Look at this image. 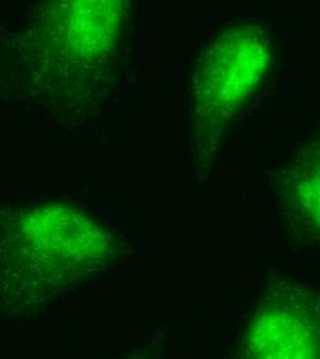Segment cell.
Wrapping results in <instances>:
<instances>
[{
  "label": "cell",
  "mask_w": 320,
  "mask_h": 359,
  "mask_svg": "<svg viewBox=\"0 0 320 359\" xmlns=\"http://www.w3.org/2000/svg\"><path fill=\"white\" fill-rule=\"evenodd\" d=\"M272 65V41L256 24L232 25L210 46L197 76L196 114L213 141L227 135L264 91Z\"/></svg>",
  "instance_id": "1"
},
{
  "label": "cell",
  "mask_w": 320,
  "mask_h": 359,
  "mask_svg": "<svg viewBox=\"0 0 320 359\" xmlns=\"http://www.w3.org/2000/svg\"><path fill=\"white\" fill-rule=\"evenodd\" d=\"M237 346L244 358H320V289L288 279L264 287Z\"/></svg>",
  "instance_id": "2"
},
{
  "label": "cell",
  "mask_w": 320,
  "mask_h": 359,
  "mask_svg": "<svg viewBox=\"0 0 320 359\" xmlns=\"http://www.w3.org/2000/svg\"><path fill=\"white\" fill-rule=\"evenodd\" d=\"M274 202L283 229L300 248H320V129L280 162Z\"/></svg>",
  "instance_id": "3"
}]
</instances>
